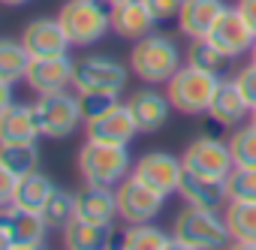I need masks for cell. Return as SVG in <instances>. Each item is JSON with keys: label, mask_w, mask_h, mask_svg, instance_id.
<instances>
[{"label": "cell", "mask_w": 256, "mask_h": 250, "mask_svg": "<svg viewBox=\"0 0 256 250\" xmlns=\"http://www.w3.org/2000/svg\"><path fill=\"white\" fill-rule=\"evenodd\" d=\"M126 64H130V72L145 84H166L187 60L181 58V48L172 36L151 30L148 36L133 42Z\"/></svg>", "instance_id": "6da1fadb"}, {"label": "cell", "mask_w": 256, "mask_h": 250, "mask_svg": "<svg viewBox=\"0 0 256 250\" xmlns=\"http://www.w3.org/2000/svg\"><path fill=\"white\" fill-rule=\"evenodd\" d=\"M78 175L88 184H102V187H118L124 178L133 175V157L126 145H108L96 139H84L76 157Z\"/></svg>", "instance_id": "7a4b0ae2"}, {"label": "cell", "mask_w": 256, "mask_h": 250, "mask_svg": "<svg viewBox=\"0 0 256 250\" xmlns=\"http://www.w3.org/2000/svg\"><path fill=\"white\" fill-rule=\"evenodd\" d=\"M58 22L64 24L72 48H90L106 34H112L106 0H66L58 10Z\"/></svg>", "instance_id": "3957f363"}, {"label": "cell", "mask_w": 256, "mask_h": 250, "mask_svg": "<svg viewBox=\"0 0 256 250\" xmlns=\"http://www.w3.org/2000/svg\"><path fill=\"white\" fill-rule=\"evenodd\" d=\"M30 106L36 114L40 136L48 142H64L72 133H78V127H84V114H82V102L76 90L46 94V96H36Z\"/></svg>", "instance_id": "277c9868"}, {"label": "cell", "mask_w": 256, "mask_h": 250, "mask_svg": "<svg viewBox=\"0 0 256 250\" xmlns=\"http://www.w3.org/2000/svg\"><path fill=\"white\" fill-rule=\"evenodd\" d=\"M172 235L181 238V241H187L196 250H226L229 241H232L229 226L223 220V211L196 208V205H184L175 214Z\"/></svg>", "instance_id": "5b68a950"}, {"label": "cell", "mask_w": 256, "mask_h": 250, "mask_svg": "<svg viewBox=\"0 0 256 250\" xmlns=\"http://www.w3.org/2000/svg\"><path fill=\"white\" fill-rule=\"evenodd\" d=\"M220 82L223 78H217V76H211V72H205L193 64H184L166 82V94H169V102H172L175 112L196 118V114H208Z\"/></svg>", "instance_id": "8992f818"}, {"label": "cell", "mask_w": 256, "mask_h": 250, "mask_svg": "<svg viewBox=\"0 0 256 250\" xmlns=\"http://www.w3.org/2000/svg\"><path fill=\"white\" fill-rule=\"evenodd\" d=\"M130 64H120L112 54H82L72 70L76 94H124L130 78Z\"/></svg>", "instance_id": "52a82bcc"}, {"label": "cell", "mask_w": 256, "mask_h": 250, "mask_svg": "<svg viewBox=\"0 0 256 250\" xmlns=\"http://www.w3.org/2000/svg\"><path fill=\"white\" fill-rule=\"evenodd\" d=\"M114 190H118V214H120L124 223H154L163 214L166 199H169L160 190L139 181L136 175L124 178Z\"/></svg>", "instance_id": "ba28073f"}, {"label": "cell", "mask_w": 256, "mask_h": 250, "mask_svg": "<svg viewBox=\"0 0 256 250\" xmlns=\"http://www.w3.org/2000/svg\"><path fill=\"white\" fill-rule=\"evenodd\" d=\"M181 160H184V169H190L196 175H208V178H223V181L235 169L229 142L217 139V136H196V139H190V145L184 148Z\"/></svg>", "instance_id": "9c48e42d"}, {"label": "cell", "mask_w": 256, "mask_h": 250, "mask_svg": "<svg viewBox=\"0 0 256 250\" xmlns=\"http://www.w3.org/2000/svg\"><path fill=\"white\" fill-rule=\"evenodd\" d=\"M48 226L40 211H24L16 205H6L0 214V238H4V250L12 247H40L46 244Z\"/></svg>", "instance_id": "30bf717a"}, {"label": "cell", "mask_w": 256, "mask_h": 250, "mask_svg": "<svg viewBox=\"0 0 256 250\" xmlns=\"http://www.w3.org/2000/svg\"><path fill=\"white\" fill-rule=\"evenodd\" d=\"M133 175L145 181L148 187L160 190L163 196L178 193L181 178H184V160L169 154V151H148L133 163Z\"/></svg>", "instance_id": "8fae6325"}, {"label": "cell", "mask_w": 256, "mask_h": 250, "mask_svg": "<svg viewBox=\"0 0 256 250\" xmlns=\"http://www.w3.org/2000/svg\"><path fill=\"white\" fill-rule=\"evenodd\" d=\"M136 136H142V133L136 127V118H133L130 106H126V100L84 124V139H96V142H108V145H126L130 148Z\"/></svg>", "instance_id": "7c38bea8"}, {"label": "cell", "mask_w": 256, "mask_h": 250, "mask_svg": "<svg viewBox=\"0 0 256 250\" xmlns=\"http://www.w3.org/2000/svg\"><path fill=\"white\" fill-rule=\"evenodd\" d=\"M208 40H211L223 54H229V58L238 60V58L250 54V48H253V42H256V30L247 24V18L238 12V6H226L223 16L217 18V24L211 28Z\"/></svg>", "instance_id": "4fadbf2b"}, {"label": "cell", "mask_w": 256, "mask_h": 250, "mask_svg": "<svg viewBox=\"0 0 256 250\" xmlns=\"http://www.w3.org/2000/svg\"><path fill=\"white\" fill-rule=\"evenodd\" d=\"M72 70L76 60L70 54H58V58H34L24 84L36 94H60V90H72Z\"/></svg>", "instance_id": "5bb4252c"}, {"label": "cell", "mask_w": 256, "mask_h": 250, "mask_svg": "<svg viewBox=\"0 0 256 250\" xmlns=\"http://www.w3.org/2000/svg\"><path fill=\"white\" fill-rule=\"evenodd\" d=\"M22 42L34 58H58V54H70V48H72L58 16L54 18L40 16V18L28 22L22 30Z\"/></svg>", "instance_id": "9a60e30c"}, {"label": "cell", "mask_w": 256, "mask_h": 250, "mask_svg": "<svg viewBox=\"0 0 256 250\" xmlns=\"http://www.w3.org/2000/svg\"><path fill=\"white\" fill-rule=\"evenodd\" d=\"M133 118H136V127L142 136H154L166 127L169 120V112H172V102H169V94H160L154 84L151 88H142L136 94H130L126 100Z\"/></svg>", "instance_id": "2e32d148"}, {"label": "cell", "mask_w": 256, "mask_h": 250, "mask_svg": "<svg viewBox=\"0 0 256 250\" xmlns=\"http://www.w3.org/2000/svg\"><path fill=\"white\" fill-rule=\"evenodd\" d=\"M64 247L66 250H114L120 247V232L112 226H102V223H90L84 217H72L64 229Z\"/></svg>", "instance_id": "e0dca14e"}, {"label": "cell", "mask_w": 256, "mask_h": 250, "mask_svg": "<svg viewBox=\"0 0 256 250\" xmlns=\"http://www.w3.org/2000/svg\"><path fill=\"white\" fill-rule=\"evenodd\" d=\"M108 18H112V34L120 40H142L154 30L157 18L151 16V10L142 4V0H118V4H108Z\"/></svg>", "instance_id": "ac0fdd59"}, {"label": "cell", "mask_w": 256, "mask_h": 250, "mask_svg": "<svg viewBox=\"0 0 256 250\" xmlns=\"http://www.w3.org/2000/svg\"><path fill=\"white\" fill-rule=\"evenodd\" d=\"M250 114H253V108L244 100V94L235 84V78H223L217 94H214V100H211L208 118L214 124H220V127H226V130H235V127H241V124L250 120Z\"/></svg>", "instance_id": "d6986e66"}, {"label": "cell", "mask_w": 256, "mask_h": 250, "mask_svg": "<svg viewBox=\"0 0 256 250\" xmlns=\"http://www.w3.org/2000/svg\"><path fill=\"white\" fill-rule=\"evenodd\" d=\"M76 214L90 220V223H102L112 226L120 214H118V190L114 187H102V184H82L76 190Z\"/></svg>", "instance_id": "ffe728a7"}, {"label": "cell", "mask_w": 256, "mask_h": 250, "mask_svg": "<svg viewBox=\"0 0 256 250\" xmlns=\"http://www.w3.org/2000/svg\"><path fill=\"white\" fill-rule=\"evenodd\" d=\"M178 196L184 199V205L211 208V211H223V205L229 202V193H226V181H223V178L196 175V172H190V169H184Z\"/></svg>", "instance_id": "44dd1931"}, {"label": "cell", "mask_w": 256, "mask_h": 250, "mask_svg": "<svg viewBox=\"0 0 256 250\" xmlns=\"http://www.w3.org/2000/svg\"><path fill=\"white\" fill-rule=\"evenodd\" d=\"M226 10V0H184L178 12V30L193 42V40H208L211 28Z\"/></svg>", "instance_id": "7402d4cb"}, {"label": "cell", "mask_w": 256, "mask_h": 250, "mask_svg": "<svg viewBox=\"0 0 256 250\" xmlns=\"http://www.w3.org/2000/svg\"><path fill=\"white\" fill-rule=\"evenodd\" d=\"M40 127H36V114L34 106L24 102H10L0 108V142L6 145H24V142H36Z\"/></svg>", "instance_id": "603a6c76"}, {"label": "cell", "mask_w": 256, "mask_h": 250, "mask_svg": "<svg viewBox=\"0 0 256 250\" xmlns=\"http://www.w3.org/2000/svg\"><path fill=\"white\" fill-rule=\"evenodd\" d=\"M54 190H58V187H54V181H52L46 172L24 175V178H18L12 205H16V208H24V211H40V214H42V208H46V202L52 199Z\"/></svg>", "instance_id": "cb8c5ba5"}, {"label": "cell", "mask_w": 256, "mask_h": 250, "mask_svg": "<svg viewBox=\"0 0 256 250\" xmlns=\"http://www.w3.org/2000/svg\"><path fill=\"white\" fill-rule=\"evenodd\" d=\"M223 220L232 241H256V199H229L223 205Z\"/></svg>", "instance_id": "d4e9b609"}, {"label": "cell", "mask_w": 256, "mask_h": 250, "mask_svg": "<svg viewBox=\"0 0 256 250\" xmlns=\"http://www.w3.org/2000/svg\"><path fill=\"white\" fill-rule=\"evenodd\" d=\"M187 64H193V66H199V70H205L217 78H229V70H232L235 58L223 54L211 40H193L190 48H187Z\"/></svg>", "instance_id": "484cf974"}, {"label": "cell", "mask_w": 256, "mask_h": 250, "mask_svg": "<svg viewBox=\"0 0 256 250\" xmlns=\"http://www.w3.org/2000/svg\"><path fill=\"white\" fill-rule=\"evenodd\" d=\"M30 60H34V54L24 48L22 40H4L0 42V82H10V84L24 82Z\"/></svg>", "instance_id": "4316f807"}, {"label": "cell", "mask_w": 256, "mask_h": 250, "mask_svg": "<svg viewBox=\"0 0 256 250\" xmlns=\"http://www.w3.org/2000/svg\"><path fill=\"white\" fill-rule=\"evenodd\" d=\"M40 148L36 142H24V145H6V142H0V169H6L18 178L24 175H34L40 172Z\"/></svg>", "instance_id": "83f0119b"}, {"label": "cell", "mask_w": 256, "mask_h": 250, "mask_svg": "<svg viewBox=\"0 0 256 250\" xmlns=\"http://www.w3.org/2000/svg\"><path fill=\"white\" fill-rule=\"evenodd\" d=\"M169 232L157 223H126L120 232V250H166Z\"/></svg>", "instance_id": "f1b7e54d"}, {"label": "cell", "mask_w": 256, "mask_h": 250, "mask_svg": "<svg viewBox=\"0 0 256 250\" xmlns=\"http://www.w3.org/2000/svg\"><path fill=\"white\" fill-rule=\"evenodd\" d=\"M226 142H229V151H232L235 166H241V169H256V124H253V120L235 127Z\"/></svg>", "instance_id": "f546056e"}, {"label": "cell", "mask_w": 256, "mask_h": 250, "mask_svg": "<svg viewBox=\"0 0 256 250\" xmlns=\"http://www.w3.org/2000/svg\"><path fill=\"white\" fill-rule=\"evenodd\" d=\"M72 217H76V193L58 187L52 193V199L46 202V208H42V220H46L48 229H64Z\"/></svg>", "instance_id": "4dcf8cb0"}, {"label": "cell", "mask_w": 256, "mask_h": 250, "mask_svg": "<svg viewBox=\"0 0 256 250\" xmlns=\"http://www.w3.org/2000/svg\"><path fill=\"white\" fill-rule=\"evenodd\" d=\"M226 193L229 199H256V169L235 166L226 175Z\"/></svg>", "instance_id": "1f68e13d"}, {"label": "cell", "mask_w": 256, "mask_h": 250, "mask_svg": "<svg viewBox=\"0 0 256 250\" xmlns=\"http://www.w3.org/2000/svg\"><path fill=\"white\" fill-rule=\"evenodd\" d=\"M78 102H82V114H84V124L100 118L102 112H108L112 106L120 102V94H78Z\"/></svg>", "instance_id": "d6a6232c"}, {"label": "cell", "mask_w": 256, "mask_h": 250, "mask_svg": "<svg viewBox=\"0 0 256 250\" xmlns=\"http://www.w3.org/2000/svg\"><path fill=\"white\" fill-rule=\"evenodd\" d=\"M232 78H235V84L241 88V94H244V100L250 102V108H256V64H253V60L244 64L238 72H232Z\"/></svg>", "instance_id": "836d02e7"}, {"label": "cell", "mask_w": 256, "mask_h": 250, "mask_svg": "<svg viewBox=\"0 0 256 250\" xmlns=\"http://www.w3.org/2000/svg\"><path fill=\"white\" fill-rule=\"evenodd\" d=\"M142 4L151 10V16L160 22H169V18H178L181 6H184V0H142Z\"/></svg>", "instance_id": "e575fe53"}, {"label": "cell", "mask_w": 256, "mask_h": 250, "mask_svg": "<svg viewBox=\"0 0 256 250\" xmlns=\"http://www.w3.org/2000/svg\"><path fill=\"white\" fill-rule=\"evenodd\" d=\"M16 187H18V175L0 169V205H12V196H16Z\"/></svg>", "instance_id": "d590c367"}, {"label": "cell", "mask_w": 256, "mask_h": 250, "mask_svg": "<svg viewBox=\"0 0 256 250\" xmlns=\"http://www.w3.org/2000/svg\"><path fill=\"white\" fill-rule=\"evenodd\" d=\"M235 6H238V12L247 18V24L256 30V0H238Z\"/></svg>", "instance_id": "8d00e7d4"}, {"label": "cell", "mask_w": 256, "mask_h": 250, "mask_svg": "<svg viewBox=\"0 0 256 250\" xmlns=\"http://www.w3.org/2000/svg\"><path fill=\"white\" fill-rule=\"evenodd\" d=\"M10 102H16V100H12V84H10V82H0V108L10 106Z\"/></svg>", "instance_id": "74e56055"}, {"label": "cell", "mask_w": 256, "mask_h": 250, "mask_svg": "<svg viewBox=\"0 0 256 250\" xmlns=\"http://www.w3.org/2000/svg\"><path fill=\"white\" fill-rule=\"evenodd\" d=\"M166 250H196V247H190L187 241H181V238H175V235H172V238H169V244H166Z\"/></svg>", "instance_id": "f35d334b"}, {"label": "cell", "mask_w": 256, "mask_h": 250, "mask_svg": "<svg viewBox=\"0 0 256 250\" xmlns=\"http://www.w3.org/2000/svg\"><path fill=\"white\" fill-rule=\"evenodd\" d=\"M226 250H256V241H229Z\"/></svg>", "instance_id": "ab89813d"}, {"label": "cell", "mask_w": 256, "mask_h": 250, "mask_svg": "<svg viewBox=\"0 0 256 250\" xmlns=\"http://www.w3.org/2000/svg\"><path fill=\"white\" fill-rule=\"evenodd\" d=\"M0 4H6V6H24V4H30V0H0Z\"/></svg>", "instance_id": "60d3db41"}, {"label": "cell", "mask_w": 256, "mask_h": 250, "mask_svg": "<svg viewBox=\"0 0 256 250\" xmlns=\"http://www.w3.org/2000/svg\"><path fill=\"white\" fill-rule=\"evenodd\" d=\"M12 250H48L46 244H40V247H12Z\"/></svg>", "instance_id": "b9f144b4"}, {"label": "cell", "mask_w": 256, "mask_h": 250, "mask_svg": "<svg viewBox=\"0 0 256 250\" xmlns=\"http://www.w3.org/2000/svg\"><path fill=\"white\" fill-rule=\"evenodd\" d=\"M247 58H250V60L256 64V42H253V48H250V54H247Z\"/></svg>", "instance_id": "7bdbcfd3"}, {"label": "cell", "mask_w": 256, "mask_h": 250, "mask_svg": "<svg viewBox=\"0 0 256 250\" xmlns=\"http://www.w3.org/2000/svg\"><path fill=\"white\" fill-rule=\"evenodd\" d=\"M250 120H253V124H256V108H253V114H250Z\"/></svg>", "instance_id": "ee69618b"}, {"label": "cell", "mask_w": 256, "mask_h": 250, "mask_svg": "<svg viewBox=\"0 0 256 250\" xmlns=\"http://www.w3.org/2000/svg\"><path fill=\"white\" fill-rule=\"evenodd\" d=\"M106 4H118V0H106Z\"/></svg>", "instance_id": "f6af8a7d"}, {"label": "cell", "mask_w": 256, "mask_h": 250, "mask_svg": "<svg viewBox=\"0 0 256 250\" xmlns=\"http://www.w3.org/2000/svg\"><path fill=\"white\" fill-rule=\"evenodd\" d=\"M114 250H120V247H114Z\"/></svg>", "instance_id": "bcb514c9"}]
</instances>
